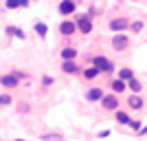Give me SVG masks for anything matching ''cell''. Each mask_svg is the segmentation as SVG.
<instances>
[{
	"label": "cell",
	"mask_w": 147,
	"mask_h": 141,
	"mask_svg": "<svg viewBox=\"0 0 147 141\" xmlns=\"http://www.w3.org/2000/svg\"><path fill=\"white\" fill-rule=\"evenodd\" d=\"M75 22H77V29H79V35H90L92 29H94V18L90 13H77L75 16Z\"/></svg>",
	"instance_id": "6da1fadb"
},
{
	"label": "cell",
	"mask_w": 147,
	"mask_h": 141,
	"mask_svg": "<svg viewBox=\"0 0 147 141\" xmlns=\"http://www.w3.org/2000/svg\"><path fill=\"white\" fill-rule=\"evenodd\" d=\"M90 64H94V66L101 71L103 75H110V73H114V62L112 60H108L105 55H90Z\"/></svg>",
	"instance_id": "7a4b0ae2"
},
{
	"label": "cell",
	"mask_w": 147,
	"mask_h": 141,
	"mask_svg": "<svg viewBox=\"0 0 147 141\" xmlns=\"http://www.w3.org/2000/svg\"><path fill=\"white\" fill-rule=\"evenodd\" d=\"M99 104H101V108H103L105 112H114L117 108H121V97H119L117 93L110 91V93H105L103 97H101Z\"/></svg>",
	"instance_id": "3957f363"
},
{
	"label": "cell",
	"mask_w": 147,
	"mask_h": 141,
	"mask_svg": "<svg viewBox=\"0 0 147 141\" xmlns=\"http://www.w3.org/2000/svg\"><path fill=\"white\" fill-rule=\"evenodd\" d=\"M57 33H59L61 37H73V35H77L79 33V29H77V22H75V18L70 20V18H64L57 25Z\"/></svg>",
	"instance_id": "277c9868"
},
{
	"label": "cell",
	"mask_w": 147,
	"mask_h": 141,
	"mask_svg": "<svg viewBox=\"0 0 147 141\" xmlns=\"http://www.w3.org/2000/svg\"><path fill=\"white\" fill-rule=\"evenodd\" d=\"M110 44H112V49L117 51V53H123V51L129 49V35H125V31H117V33L112 35Z\"/></svg>",
	"instance_id": "5b68a950"
},
{
	"label": "cell",
	"mask_w": 147,
	"mask_h": 141,
	"mask_svg": "<svg viewBox=\"0 0 147 141\" xmlns=\"http://www.w3.org/2000/svg\"><path fill=\"white\" fill-rule=\"evenodd\" d=\"M129 22H132V20H129L125 13H121V16H114V18L108 20V29H110L112 33H117V31H127Z\"/></svg>",
	"instance_id": "8992f818"
},
{
	"label": "cell",
	"mask_w": 147,
	"mask_h": 141,
	"mask_svg": "<svg viewBox=\"0 0 147 141\" xmlns=\"http://www.w3.org/2000/svg\"><path fill=\"white\" fill-rule=\"evenodd\" d=\"M77 7H79V0H59L57 13H59L61 18H68V16H75V13H77Z\"/></svg>",
	"instance_id": "52a82bcc"
},
{
	"label": "cell",
	"mask_w": 147,
	"mask_h": 141,
	"mask_svg": "<svg viewBox=\"0 0 147 141\" xmlns=\"http://www.w3.org/2000/svg\"><path fill=\"white\" fill-rule=\"evenodd\" d=\"M103 95H105L103 86H97V84L88 86L86 91H84V99H86V101H90V104H97V101H101V97H103Z\"/></svg>",
	"instance_id": "ba28073f"
},
{
	"label": "cell",
	"mask_w": 147,
	"mask_h": 141,
	"mask_svg": "<svg viewBox=\"0 0 147 141\" xmlns=\"http://www.w3.org/2000/svg\"><path fill=\"white\" fill-rule=\"evenodd\" d=\"M20 82H22V80H20L18 75H13L11 71L0 75V86L7 88V91H16V88H20Z\"/></svg>",
	"instance_id": "9c48e42d"
},
{
	"label": "cell",
	"mask_w": 147,
	"mask_h": 141,
	"mask_svg": "<svg viewBox=\"0 0 147 141\" xmlns=\"http://www.w3.org/2000/svg\"><path fill=\"white\" fill-rule=\"evenodd\" d=\"M81 68H84V66H79V64H77V60H61L59 71H61L64 75H79Z\"/></svg>",
	"instance_id": "30bf717a"
},
{
	"label": "cell",
	"mask_w": 147,
	"mask_h": 141,
	"mask_svg": "<svg viewBox=\"0 0 147 141\" xmlns=\"http://www.w3.org/2000/svg\"><path fill=\"white\" fill-rule=\"evenodd\" d=\"M99 75H103V73H101V71H99V68L94 66V64H88V66H84V68H81L79 77H81L84 82H94V80L99 77Z\"/></svg>",
	"instance_id": "8fae6325"
},
{
	"label": "cell",
	"mask_w": 147,
	"mask_h": 141,
	"mask_svg": "<svg viewBox=\"0 0 147 141\" xmlns=\"http://www.w3.org/2000/svg\"><path fill=\"white\" fill-rule=\"evenodd\" d=\"M125 104H127V110H143L145 108V99L141 97V93H132L125 99Z\"/></svg>",
	"instance_id": "7c38bea8"
},
{
	"label": "cell",
	"mask_w": 147,
	"mask_h": 141,
	"mask_svg": "<svg viewBox=\"0 0 147 141\" xmlns=\"http://www.w3.org/2000/svg\"><path fill=\"white\" fill-rule=\"evenodd\" d=\"M108 88H110L112 93H117V95H123V93L127 91V82L121 80V77H114V80H110V84H108Z\"/></svg>",
	"instance_id": "4fadbf2b"
},
{
	"label": "cell",
	"mask_w": 147,
	"mask_h": 141,
	"mask_svg": "<svg viewBox=\"0 0 147 141\" xmlns=\"http://www.w3.org/2000/svg\"><path fill=\"white\" fill-rule=\"evenodd\" d=\"M64 40H66V44L59 49V57H61V60H77V55H79V53H77V49L68 44V37H64Z\"/></svg>",
	"instance_id": "5bb4252c"
},
{
	"label": "cell",
	"mask_w": 147,
	"mask_h": 141,
	"mask_svg": "<svg viewBox=\"0 0 147 141\" xmlns=\"http://www.w3.org/2000/svg\"><path fill=\"white\" fill-rule=\"evenodd\" d=\"M31 0H5L7 11H16V9H29Z\"/></svg>",
	"instance_id": "9a60e30c"
},
{
	"label": "cell",
	"mask_w": 147,
	"mask_h": 141,
	"mask_svg": "<svg viewBox=\"0 0 147 141\" xmlns=\"http://www.w3.org/2000/svg\"><path fill=\"white\" fill-rule=\"evenodd\" d=\"M5 35L16 37V40H24L26 33H24V29H20V27H16V25H7L5 27Z\"/></svg>",
	"instance_id": "2e32d148"
},
{
	"label": "cell",
	"mask_w": 147,
	"mask_h": 141,
	"mask_svg": "<svg viewBox=\"0 0 147 141\" xmlns=\"http://www.w3.org/2000/svg\"><path fill=\"white\" fill-rule=\"evenodd\" d=\"M33 33H35L40 40H44V37L49 35V25L42 22V20H35V22H33Z\"/></svg>",
	"instance_id": "e0dca14e"
},
{
	"label": "cell",
	"mask_w": 147,
	"mask_h": 141,
	"mask_svg": "<svg viewBox=\"0 0 147 141\" xmlns=\"http://www.w3.org/2000/svg\"><path fill=\"white\" fill-rule=\"evenodd\" d=\"M129 119H132V117H129L127 110H121V108H117V110H114V121H117V123H121V126H127Z\"/></svg>",
	"instance_id": "ac0fdd59"
},
{
	"label": "cell",
	"mask_w": 147,
	"mask_h": 141,
	"mask_svg": "<svg viewBox=\"0 0 147 141\" xmlns=\"http://www.w3.org/2000/svg\"><path fill=\"white\" fill-rule=\"evenodd\" d=\"M16 112H18L20 117L31 115V112H33V106H31V101H20V104H16Z\"/></svg>",
	"instance_id": "d6986e66"
},
{
	"label": "cell",
	"mask_w": 147,
	"mask_h": 141,
	"mask_svg": "<svg viewBox=\"0 0 147 141\" xmlns=\"http://www.w3.org/2000/svg\"><path fill=\"white\" fill-rule=\"evenodd\" d=\"M127 91L129 93H143V82L138 80V77H132V80H127Z\"/></svg>",
	"instance_id": "ffe728a7"
},
{
	"label": "cell",
	"mask_w": 147,
	"mask_h": 141,
	"mask_svg": "<svg viewBox=\"0 0 147 141\" xmlns=\"http://www.w3.org/2000/svg\"><path fill=\"white\" fill-rule=\"evenodd\" d=\"M55 86V77L53 75H42V80H40V88L42 91H51Z\"/></svg>",
	"instance_id": "44dd1931"
},
{
	"label": "cell",
	"mask_w": 147,
	"mask_h": 141,
	"mask_svg": "<svg viewBox=\"0 0 147 141\" xmlns=\"http://www.w3.org/2000/svg\"><path fill=\"white\" fill-rule=\"evenodd\" d=\"M117 75L121 77V80H125V82H127V80H132V77H134V71H132L129 66H121Z\"/></svg>",
	"instance_id": "7402d4cb"
},
{
	"label": "cell",
	"mask_w": 147,
	"mask_h": 141,
	"mask_svg": "<svg viewBox=\"0 0 147 141\" xmlns=\"http://www.w3.org/2000/svg\"><path fill=\"white\" fill-rule=\"evenodd\" d=\"M13 104V95L11 93H0V108H7V106Z\"/></svg>",
	"instance_id": "603a6c76"
},
{
	"label": "cell",
	"mask_w": 147,
	"mask_h": 141,
	"mask_svg": "<svg viewBox=\"0 0 147 141\" xmlns=\"http://www.w3.org/2000/svg\"><path fill=\"white\" fill-rule=\"evenodd\" d=\"M143 27H145L143 20H134V22H129V31H132V33H141Z\"/></svg>",
	"instance_id": "cb8c5ba5"
},
{
	"label": "cell",
	"mask_w": 147,
	"mask_h": 141,
	"mask_svg": "<svg viewBox=\"0 0 147 141\" xmlns=\"http://www.w3.org/2000/svg\"><path fill=\"white\" fill-rule=\"evenodd\" d=\"M127 128L132 130V132H138V130L143 128V121H141V119H129V123H127Z\"/></svg>",
	"instance_id": "d4e9b609"
},
{
	"label": "cell",
	"mask_w": 147,
	"mask_h": 141,
	"mask_svg": "<svg viewBox=\"0 0 147 141\" xmlns=\"http://www.w3.org/2000/svg\"><path fill=\"white\" fill-rule=\"evenodd\" d=\"M40 139H64V135L61 132H42Z\"/></svg>",
	"instance_id": "484cf974"
},
{
	"label": "cell",
	"mask_w": 147,
	"mask_h": 141,
	"mask_svg": "<svg viewBox=\"0 0 147 141\" xmlns=\"http://www.w3.org/2000/svg\"><path fill=\"white\" fill-rule=\"evenodd\" d=\"M11 73H13V75H18L20 80H26V77H29V73H26V71H20V68H13Z\"/></svg>",
	"instance_id": "4316f807"
},
{
	"label": "cell",
	"mask_w": 147,
	"mask_h": 141,
	"mask_svg": "<svg viewBox=\"0 0 147 141\" xmlns=\"http://www.w3.org/2000/svg\"><path fill=\"white\" fill-rule=\"evenodd\" d=\"M110 135V130H101V132H97V137H108Z\"/></svg>",
	"instance_id": "83f0119b"
},
{
	"label": "cell",
	"mask_w": 147,
	"mask_h": 141,
	"mask_svg": "<svg viewBox=\"0 0 147 141\" xmlns=\"http://www.w3.org/2000/svg\"><path fill=\"white\" fill-rule=\"evenodd\" d=\"M138 135H141V137H145V135H147V126H143V128L138 130Z\"/></svg>",
	"instance_id": "f1b7e54d"
},
{
	"label": "cell",
	"mask_w": 147,
	"mask_h": 141,
	"mask_svg": "<svg viewBox=\"0 0 147 141\" xmlns=\"http://www.w3.org/2000/svg\"><path fill=\"white\" fill-rule=\"evenodd\" d=\"M31 2H37V0H31Z\"/></svg>",
	"instance_id": "f546056e"
},
{
	"label": "cell",
	"mask_w": 147,
	"mask_h": 141,
	"mask_svg": "<svg viewBox=\"0 0 147 141\" xmlns=\"http://www.w3.org/2000/svg\"><path fill=\"white\" fill-rule=\"evenodd\" d=\"M132 2H138V0H132Z\"/></svg>",
	"instance_id": "4dcf8cb0"
}]
</instances>
